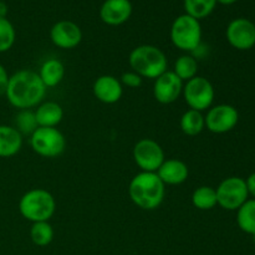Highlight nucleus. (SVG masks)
<instances>
[{"instance_id":"nucleus-9","label":"nucleus","mask_w":255,"mask_h":255,"mask_svg":"<svg viewBox=\"0 0 255 255\" xmlns=\"http://www.w3.org/2000/svg\"><path fill=\"white\" fill-rule=\"evenodd\" d=\"M132 156L141 172H157L166 159L161 144L152 138H141L137 141Z\"/></svg>"},{"instance_id":"nucleus-12","label":"nucleus","mask_w":255,"mask_h":255,"mask_svg":"<svg viewBox=\"0 0 255 255\" xmlns=\"http://www.w3.org/2000/svg\"><path fill=\"white\" fill-rule=\"evenodd\" d=\"M226 35L234 49L246 51L255 45V24L246 17H238L229 22Z\"/></svg>"},{"instance_id":"nucleus-5","label":"nucleus","mask_w":255,"mask_h":255,"mask_svg":"<svg viewBox=\"0 0 255 255\" xmlns=\"http://www.w3.org/2000/svg\"><path fill=\"white\" fill-rule=\"evenodd\" d=\"M171 41L177 49L186 54L201 47L202 26L199 20L183 14L176 17L171 26Z\"/></svg>"},{"instance_id":"nucleus-8","label":"nucleus","mask_w":255,"mask_h":255,"mask_svg":"<svg viewBox=\"0 0 255 255\" xmlns=\"http://www.w3.org/2000/svg\"><path fill=\"white\" fill-rule=\"evenodd\" d=\"M217 203L226 211H238L247 201L249 192L247 183L241 177H228L216 188Z\"/></svg>"},{"instance_id":"nucleus-17","label":"nucleus","mask_w":255,"mask_h":255,"mask_svg":"<svg viewBox=\"0 0 255 255\" xmlns=\"http://www.w3.org/2000/svg\"><path fill=\"white\" fill-rule=\"evenodd\" d=\"M22 136L14 126L0 125V158H10L20 152Z\"/></svg>"},{"instance_id":"nucleus-6","label":"nucleus","mask_w":255,"mask_h":255,"mask_svg":"<svg viewBox=\"0 0 255 255\" xmlns=\"http://www.w3.org/2000/svg\"><path fill=\"white\" fill-rule=\"evenodd\" d=\"M32 151L45 158L61 156L66 148V138L57 127H37L30 136Z\"/></svg>"},{"instance_id":"nucleus-7","label":"nucleus","mask_w":255,"mask_h":255,"mask_svg":"<svg viewBox=\"0 0 255 255\" xmlns=\"http://www.w3.org/2000/svg\"><path fill=\"white\" fill-rule=\"evenodd\" d=\"M182 96L189 109L203 112L211 109L213 105L216 91L208 79L197 75L192 80L184 82Z\"/></svg>"},{"instance_id":"nucleus-11","label":"nucleus","mask_w":255,"mask_h":255,"mask_svg":"<svg viewBox=\"0 0 255 255\" xmlns=\"http://www.w3.org/2000/svg\"><path fill=\"white\" fill-rule=\"evenodd\" d=\"M184 82L172 70L157 77L153 84V96L162 105H171L182 96Z\"/></svg>"},{"instance_id":"nucleus-3","label":"nucleus","mask_w":255,"mask_h":255,"mask_svg":"<svg viewBox=\"0 0 255 255\" xmlns=\"http://www.w3.org/2000/svg\"><path fill=\"white\" fill-rule=\"evenodd\" d=\"M132 71L142 79L156 80L168 70V60L166 54L154 45H139L134 47L128 57Z\"/></svg>"},{"instance_id":"nucleus-24","label":"nucleus","mask_w":255,"mask_h":255,"mask_svg":"<svg viewBox=\"0 0 255 255\" xmlns=\"http://www.w3.org/2000/svg\"><path fill=\"white\" fill-rule=\"evenodd\" d=\"M54 228L49 222H36L30 228V238L37 247H46L54 241Z\"/></svg>"},{"instance_id":"nucleus-2","label":"nucleus","mask_w":255,"mask_h":255,"mask_svg":"<svg viewBox=\"0 0 255 255\" xmlns=\"http://www.w3.org/2000/svg\"><path fill=\"white\" fill-rule=\"evenodd\" d=\"M164 187L156 172H139L129 182V198L138 208L154 211L163 203Z\"/></svg>"},{"instance_id":"nucleus-27","label":"nucleus","mask_w":255,"mask_h":255,"mask_svg":"<svg viewBox=\"0 0 255 255\" xmlns=\"http://www.w3.org/2000/svg\"><path fill=\"white\" fill-rule=\"evenodd\" d=\"M15 37L16 34L11 22L6 17L0 19V54L11 49L15 42Z\"/></svg>"},{"instance_id":"nucleus-18","label":"nucleus","mask_w":255,"mask_h":255,"mask_svg":"<svg viewBox=\"0 0 255 255\" xmlns=\"http://www.w3.org/2000/svg\"><path fill=\"white\" fill-rule=\"evenodd\" d=\"M34 112L39 127H57L64 119L61 105L54 101H42Z\"/></svg>"},{"instance_id":"nucleus-31","label":"nucleus","mask_w":255,"mask_h":255,"mask_svg":"<svg viewBox=\"0 0 255 255\" xmlns=\"http://www.w3.org/2000/svg\"><path fill=\"white\" fill-rule=\"evenodd\" d=\"M6 15H7V5L5 4L4 1L0 0V19L6 17Z\"/></svg>"},{"instance_id":"nucleus-19","label":"nucleus","mask_w":255,"mask_h":255,"mask_svg":"<svg viewBox=\"0 0 255 255\" xmlns=\"http://www.w3.org/2000/svg\"><path fill=\"white\" fill-rule=\"evenodd\" d=\"M39 76L46 89L57 86L65 77V66L60 60L47 59L40 66Z\"/></svg>"},{"instance_id":"nucleus-13","label":"nucleus","mask_w":255,"mask_h":255,"mask_svg":"<svg viewBox=\"0 0 255 255\" xmlns=\"http://www.w3.org/2000/svg\"><path fill=\"white\" fill-rule=\"evenodd\" d=\"M52 44L62 50H71L79 46L82 40V31L77 24L70 20H61L50 30Z\"/></svg>"},{"instance_id":"nucleus-21","label":"nucleus","mask_w":255,"mask_h":255,"mask_svg":"<svg viewBox=\"0 0 255 255\" xmlns=\"http://www.w3.org/2000/svg\"><path fill=\"white\" fill-rule=\"evenodd\" d=\"M191 199L194 208L199 211H211L214 207L218 206L216 188L209 186H201L194 189Z\"/></svg>"},{"instance_id":"nucleus-16","label":"nucleus","mask_w":255,"mask_h":255,"mask_svg":"<svg viewBox=\"0 0 255 255\" xmlns=\"http://www.w3.org/2000/svg\"><path fill=\"white\" fill-rule=\"evenodd\" d=\"M164 186H179L188 179L189 169L183 161L177 158L164 159L163 163L156 172Z\"/></svg>"},{"instance_id":"nucleus-15","label":"nucleus","mask_w":255,"mask_h":255,"mask_svg":"<svg viewBox=\"0 0 255 255\" xmlns=\"http://www.w3.org/2000/svg\"><path fill=\"white\" fill-rule=\"evenodd\" d=\"M131 14L132 4L129 0H106L100 9L101 20L111 26L126 22Z\"/></svg>"},{"instance_id":"nucleus-14","label":"nucleus","mask_w":255,"mask_h":255,"mask_svg":"<svg viewBox=\"0 0 255 255\" xmlns=\"http://www.w3.org/2000/svg\"><path fill=\"white\" fill-rule=\"evenodd\" d=\"M94 96L100 102L106 105H114L121 100L124 95V86L117 77L112 75H102L95 80L92 85Z\"/></svg>"},{"instance_id":"nucleus-1","label":"nucleus","mask_w":255,"mask_h":255,"mask_svg":"<svg viewBox=\"0 0 255 255\" xmlns=\"http://www.w3.org/2000/svg\"><path fill=\"white\" fill-rule=\"evenodd\" d=\"M46 91L39 74L25 69L10 76L5 97L15 109L32 110L44 101Z\"/></svg>"},{"instance_id":"nucleus-20","label":"nucleus","mask_w":255,"mask_h":255,"mask_svg":"<svg viewBox=\"0 0 255 255\" xmlns=\"http://www.w3.org/2000/svg\"><path fill=\"white\" fill-rule=\"evenodd\" d=\"M179 126L182 132L187 136H198L206 128V121L202 112L189 109L182 115Z\"/></svg>"},{"instance_id":"nucleus-30","label":"nucleus","mask_w":255,"mask_h":255,"mask_svg":"<svg viewBox=\"0 0 255 255\" xmlns=\"http://www.w3.org/2000/svg\"><path fill=\"white\" fill-rule=\"evenodd\" d=\"M246 183H247V188H248L249 194H252L255 199V173H252L251 176L248 177Z\"/></svg>"},{"instance_id":"nucleus-22","label":"nucleus","mask_w":255,"mask_h":255,"mask_svg":"<svg viewBox=\"0 0 255 255\" xmlns=\"http://www.w3.org/2000/svg\"><path fill=\"white\" fill-rule=\"evenodd\" d=\"M237 223L244 233L255 236V199H248L237 211Z\"/></svg>"},{"instance_id":"nucleus-28","label":"nucleus","mask_w":255,"mask_h":255,"mask_svg":"<svg viewBox=\"0 0 255 255\" xmlns=\"http://www.w3.org/2000/svg\"><path fill=\"white\" fill-rule=\"evenodd\" d=\"M120 81H121L122 86L129 87V89H138L143 82V79L134 71H127L122 74Z\"/></svg>"},{"instance_id":"nucleus-23","label":"nucleus","mask_w":255,"mask_h":255,"mask_svg":"<svg viewBox=\"0 0 255 255\" xmlns=\"http://www.w3.org/2000/svg\"><path fill=\"white\" fill-rule=\"evenodd\" d=\"M172 71L179 77L183 82L189 81L197 76L198 72V62L196 57L189 54L181 55L174 62V67Z\"/></svg>"},{"instance_id":"nucleus-4","label":"nucleus","mask_w":255,"mask_h":255,"mask_svg":"<svg viewBox=\"0 0 255 255\" xmlns=\"http://www.w3.org/2000/svg\"><path fill=\"white\" fill-rule=\"evenodd\" d=\"M56 211V201L49 191L34 188L22 194L19 201V212L31 223L49 222Z\"/></svg>"},{"instance_id":"nucleus-26","label":"nucleus","mask_w":255,"mask_h":255,"mask_svg":"<svg viewBox=\"0 0 255 255\" xmlns=\"http://www.w3.org/2000/svg\"><path fill=\"white\" fill-rule=\"evenodd\" d=\"M216 5V0H184L186 14L197 20L204 19L211 15Z\"/></svg>"},{"instance_id":"nucleus-10","label":"nucleus","mask_w":255,"mask_h":255,"mask_svg":"<svg viewBox=\"0 0 255 255\" xmlns=\"http://www.w3.org/2000/svg\"><path fill=\"white\" fill-rule=\"evenodd\" d=\"M204 121H206V128L212 133H227L238 124L239 112L232 105H217L208 110L204 116Z\"/></svg>"},{"instance_id":"nucleus-32","label":"nucleus","mask_w":255,"mask_h":255,"mask_svg":"<svg viewBox=\"0 0 255 255\" xmlns=\"http://www.w3.org/2000/svg\"><path fill=\"white\" fill-rule=\"evenodd\" d=\"M217 2L219 4H223V5H232L237 1V0H216Z\"/></svg>"},{"instance_id":"nucleus-25","label":"nucleus","mask_w":255,"mask_h":255,"mask_svg":"<svg viewBox=\"0 0 255 255\" xmlns=\"http://www.w3.org/2000/svg\"><path fill=\"white\" fill-rule=\"evenodd\" d=\"M14 127L21 136H31L39 127L34 110H19L15 116Z\"/></svg>"},{"instance_id":"nucleus-29","label":"nucleus","mask_w":255,"mask_h":255,"mask_svg":"<svg viewBox=\"0 0 255 255\" xmlns=\"http://www.w3.org/2000/svg\"><path fill=\"white\" fill-rule=\"evenodd\" d=\"M9 80H10V75L7 74L6 69L0 64V97L5 96V94H6Z\"/></svg>"}]
</instances>
